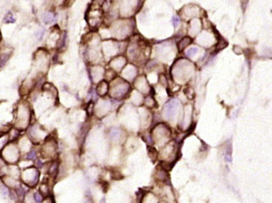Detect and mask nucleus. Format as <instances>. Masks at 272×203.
Segmentation results:
<instances>
[{
  "label": "nucleus",
  "instance_id": "obj_21",
  "mask_svg": "<svg viewBox=\"0 0 272 203\" xmlns=\"http://www.w3.org/2000/svg\"><path fill=\"white\" fill-rule=\"evenodd\" d=\"M0 41H1V36H0Z\"/></svg>",
  "mask_w": 272,
  "mask_h": 203
},
{
  "label": "nucleus",
  "instance_id": "obj_9",
  "mask_svg": "<svg viewBox=\"0 0 272 203\" xmlns=\"http://www.w3.org/2000/svg\"><path fill=\"white\" fill-rule=\"evenodd\" d=\"M43 22L46 24H51L52 22H55V14L51 11L46 12L43 16Z\"/></svg>",
  "mask_w": 272,
  "mask_h": 203
},
{
  "label": "nucleus",
  "instance_id": "obj_2",
  "mask_svg": "<svg viewBox=\"0 0 272 203\" xmlns=\"http://www.w3.org/2000/svg\"><path fill=\"white\" fill-rule=\"evenodd\" d=\"M2 157L6 162L14 164L20 159V150L15 143H8V145L1 151Z\"/></svg>",
  "mask_w": 272,
  "mask_h": 203
},
{
  "label": "nucleus",
  "instance_id": "obj_11",
  "mask_svg": "<svg viewBox=\"0 0 272 203\" xmlns=\"http://www.w3.org/2000/svg\"><path fill=\"white\" fill-rule=\"evenodd\" d=\"M9 139V134H3L0 136V151H2V149L8 145Z\"/></svg>",
  "mask_w": 272,
  "mask_h": 203
},
{
  "label": "nucleus",
  "instance_id": "obj_4",
  "mask_svg": "<svg viewBox=\"0 0 272 203\" xmlns=\"http://www.w3.org/2000/svg\"><path fill=\"white\" fill-rule=\"evenodd\" d=\"M56 149H57V147H56V143L54 140L47 141L45 145H44V147L42 148V155L45 158L52 157L56 152Z\"/></svg>",
  "mask_w": 272,
  "mask_h": 203
},
{
  "label": "nucleus",
  "instance_id": "obj_7",
  "mask_svg": "<svg viewBox=\"0 0 272 203\" xmlns=\"http://www.w3.org/2000/svg\"><path fill=\"white\" fill-rule=\"evenodd\" d=\"M10 55H11V51L9 52L8 50H4L3 52L0 53V69L6 65V63L8 62Z\"/></svg>",
  "mask_w": 272,
  "mask_h": 203
},
{
  "label": "nucleus",
  "instance_id": "obj_20",
  "mask_svg": "<svg viewBox=\"0 0 272 203\" xmlns=\"http://www.w3.org/2000/svg\"><path fill=\"white\" fill-rule=\"evenodd\" d=\"M95 1L97 2L98 5H103L104 2H105V0H95Z\"/></svg>",
  "mask_w": 272,
  "mask_h": 203
},
{
  "label": "nucleus",
  "instance_id": "obj_8",
  "mask_svg": "<svg viewBox=\"0 0 272 203\" xmlns=\"http://www.w3.org/2000/svg\"><path fill=\"white\" fill-rule=\"evenodd\" d=\"M48 174L52 178H56L57 175L59 174V164L57 162H53L50 164L49 169H48Z\"/></svg>",
  "mask_w": 272,
  "mask_h": 203
},
{
  "label": "nucleus",
  "instance_id": "obj_13",
  "mask_svg": "<svg viewBox=\"0 0 272 203\" xmlns=\"http://www.w3.org/2000/svg\"><path fill=\"white\" fill-rule=\"evenodd\" d=\"M39 192L41 194H43V195H45V196L48 195V193H49V187H48V186L47 185V184H42V185L40 186V187H39Z\"/></svg>",
  "mask_w": 272,
  "mask_h": 203
},
{
  "label": "nucleus",
  "instance_id": "obj_1",
  "mask_svg": "<svg viewBox=\"0 0 272 203\" xmlns=\"http://www.w3.org/2000/svg\"><path fill=\"white\" fill-rule=\"evenodd\" d=\"M16 129L24 130L28 127L31 120L30 105L26 101H21L16 108Z\"/></svg>",
  "mask_w": 272,
  "mask_h": 203
},
{
  "label": "nucleus",
  "instance_id": "obj_5",
  "mask_svg": "<svg viewBox=\"0 0 272 203\" xmlns=\"http://www.w3.org/2000/svg\"><path fill=\"white\" fill-rule=\"evenodd\" d=\"M3 181L5 182V184L7 185L8 187H20V183L17 180V178L13 176H6L4 177Z\"/></svg>",
  "mask_w": 272,
  "mask_h": 203
},
{
  "label": "nucleus",
  "instance_id": "obj_14",
  "mask_svg": "<svg viewBox=\"0 0 272 203\" xmlns=\"http://www.w3.org/2000/svg\"><path fill=\"white\" fill-rule=\"evenodd\" d=\"M4 22H5L6 23H14V22H15V18H14L13 16H12L11 13H9L7 16L5 17Z\"/></svg>",
  "mask_w": 272,
  "mask_h": 203
},
{
  "label": "nucleus",
  "instance_id": "obj_17",
  "mask_svg": "<svg viewBox=\"0 0 272 203\" xmlns=\"http://www.w3.org/2000/svg\"><path fill=\"white\" fill-rule=\"evenodd\" d=\"M0 190H1V192L5 195V196H9V188L5 186H1L0 187Z\"/></svg>",
  "mask_w": 272,
  "mask_h": 203
},
{
  "label": "nucleus",
  "instance_id": "obj_12",
  "mask_svg": "<svg viewBox=\"0 0 272 203\" xmlns=\"http://www.w3.org/2000/svg\"><path fill=\"white\" fill-rule=\"evenodd\" d=\"M191 39H189V37H185V38H183V39L179 42V44H178V48H179V50H182V49H184L189 44H191Z\"/></svg>",
  "mask_w": 272,
  "mask_h": 203
},
{
  "label": "nucleus",
  "instance_id": "obj_18",
  "mask_svg": "<svg viewBox=\"0 0 272 203\" xmlns=\"http://www.w3.org/2000/svg\"><path fill=\"white\" fill-rule=\"evenodd\" d=\"M192 52H193V55H194L196 52H198V48H197V47H192V48H191V49H189V51L187 52V55L191 57V55L192 54Z\"/></svg>",
  "mask_w": 272,
  "mask_h": 203
},
{
  "label": "nucleus",
  "instance_id": "obj_16",
  "mask_svg": "<svg viewBox=\"0 0 272 203\" xmlns=\"http://www.w3.org/2000/svg\"><path fill=\"white\" fill-rule=\"evenodd\" d=\"M34 199H35V202H42L43 200V198L41 196V193L40 192H37L34 195Z\"/></svg>",
  "mask_w": 272,
  "mask_h": 203
},
{
  "label": "nucleus",
  "instance_id": "obj_15",
  "mask_svg": "<svg viewBox=\"0 0 272 203\" xmlns=\"http://www.w3.org/2000/svg\"><path fill=\"white\" fill-rule=\"evenodd\" d=\"M36 157H37V156H36V152H35V150H30V152L27 154L26 159H27V160H30V161H33V160H35V159Z\"/></svg>",
  "mask_w": 272,
  "mask_h": 203
},
{
  "label": "nucleus",
  "instance_id": "obj_3",
  "mask_svg": "<svg viewBox=\"0 0 272 203\" xmlns=\"http://www.w3.org/2000/svg\"><path fill=\"white\" fill-rule=\"evenodd\" d=\"M22 179L25 185L28 187H34L38 183L39 179V172L38 170L35 167L27 168L22 173Z\"/></svg>",
  "mask_w": 272,
  "mask_h": 203
},
{
  "label": "nucleus",
  "instance_id": "obj_10",
  "mask_svg": "<svg viewBox=\"0 0 272 203\" xmlns=\"http://www.w3.org/2000/svg\"><path fill=\"white\" fill-rule=\"evenodd\" d=\"M176 101L173 100L171 102H169L166 107V113L169 117H171L173 114L175 113L174 111L176 110Z\"/></svg>",
  "mask_w": 272,
  "mask_h": 203
},
{
  "label": "nucleus",
  "instance_id": "obj_6",
  "mask_svg": "<svg viewBox=\"0 0 272 203\" xmlns=\"http://www.w3.org/2000/svg\"><path fill=\"white\" fill-rule=\"evenodd\" d=\"M108 83L106 81H101L99 83L98 86H97V93L99 95V96H104V95L108 91Z\"/></svg>",
  "mask_w": 272,
  "mask_h": 203
},
{
  "label": "nucleus",
  "instance_id": "obj_19",
  "mask_svg": "<svg viewBox=\"0 0 272 203\" xmlns=\"http://www.w3.org/2000/svg\"><path fill=\"white\" fill-rule=\"evenodd\" d=\"M173 22L175 26H178V23H179V19L178 17H174L173 18Z\"/></svg>",
  "mask_w": 272,
  "mask_h": 203
}]
</instances>
